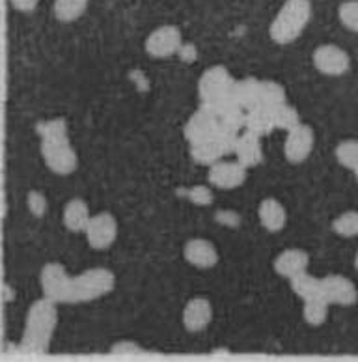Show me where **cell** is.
Wrapping results in <instances>:
<instances>
[{"label": "cell", "mask_w": 358, "mask_h": 362, "mask_svg": "<svg viewBox=\"0 0 358 362\" xmlns=\"http://www.w3.org/2000/svg\"><path fill=\"white\" fill-rule=\"evenodd\" d=\"M37 133L42 136V157L49 170L58 176H69L77 170L78 159L69 140L66 119L54 118L43 122L37 125Z\"/></svg>", "instance_id": "1"}, {"label": "cell", "mask_w": 358, "mask_h": 362, "mask_svg": "<svg viewBox=\"0 0 358 362\" xmlns=\"http://www.w3.org/2000/svg\"><path fill=\"white\" fill-rule=\"evenodd\" d=\"M56 303L47 297L36 300L28 308L25 320V332H23L21 351L42 355L49 349L52 334L58 325V308Z\"/></svg>", "instance_id": "2"}, {"label": "cell", "mask_w": 358, "mask_h": 362, "mask_svg": "<svg viewBox=\"0 0 358 362\" xmlns=\"http://www.w3.org/2000/svg\"><path fill=\"white\" fill-rule=\"evenodd\" d=\"M311 19L310 0H286L269 26L270 40L278 45L293 43Z\"/></svg>", "instance_id": "3"}, {"label": "cell", "mask_w": 358, "mask_h": 362, "mask_svg": "<svg viewBox=\"0 0 358 362\" xmlns=\"http://www.w3.org/2000/svg\"><path fill=\"white\" fill-rule=\"evenodd\" d=\"M116 276L110 269L94 267L73 276L71 303H88L114 290Z\"/></svg>", "instance_id": "4"}, {"label": "cell", "mask_w": 358, "mask_h": 362, "mask_svg": "<svg viewBox=\"0 0 358 362\" xmlns=\"http://www.w3.org/2000/svg\"><path fill=\"white\" fill-rule=\"evenodd\" d=\"M43 297L54 300L56 305H69L71 303L73 276H69L66 267L58 262L45 264L40 274Z\"/></svg>", "instance_id": "5"}, {"label": "cell", "mask_w": 358, "mask_h": 362, "mask_svg": "<svg viewBox=\"0 0 358 362\" xmlns=\"http://www.w3.org/2000/svg\"><path fill=\"white\" fill-rule=\"evenodd\" d=\"M235 78L224 66H213L202 73L198 81V95L202 103H209L234 92Z\"/></svg>", "instance_id": "6"}, {"label": "cell", "mask_w": 358, "mask_h": 362, "mask_svg": "<svg viewBox=\"0 0 358 362\" xmlns=\"http://www.w3.org/2000/svg\"><path fill=\"white\" fill-rule=\"evenodd\" d=\"M183 45L181 30L176 25L157 26L150 36L145 37V52L153 58L174 57Z\"/></svg>", "instance_id": "7"}, {"label": "cell", "mask_w": 358, "mask_h": 362, "mask_svg": "<svg viewBox=\"0 0 358 362\" xmlns=\"http://www.w3.org/2000/svg\"><path fill=\"white\" fill-rule=\"evenodd\" d=\"M311 60H314L317 71L328 75V77H340L351 68V58L347 52L334 43H325V45L317 47Z\"/></svg>", "instance_id": "8"}, {"label": "cell", "mask_w": 358, "mask_h": 362, "mask_svg": "<svg viewBox=\"0 0 358 362\" xmlns=\"http://www.w3.org/2000/svg\"><path fill=\"white\" fill-rule=\"evenodd\" d=\"M84 233H86V239H88V245L92 249H109L118 238V221H116L112 213H97V215H92L88 228H86Z\"/></svg>", "instance_id": "9"}, {"label": "cell", "mask_w": 358, "mask_h": 362, "mask_svg": "<svg viewBox=\"0 0 358 362\" xmlns=\"http://www.w3.org/2000/svg\"><path fill=\"white\" fill-rule=\"evenodd\" d=\"M316 144V135L308 124H299L297 127L287 131L286 142H284V156L290 163L299 165L310 157L311 150Z\"/></svg>", "instance_id": "10"}, {"label": "cell", "mask_w": 358, "mask_h": 362, "mask_svg": "<svg viewBox=\"0 0 358 362\" xmlns=\"http://www.w3.org/2000/svg\"><path fill=\"white\" fill-rule=\"evenodd\" d=\"M246 174H249V168L243 163L220 159L218 163L209 166L208 180L217 189L229 191V189H237V187L243 185L244 180H246Z\"/></svg>", "instance_id": "11"}, {"label": "cell", "mask_w": 358, "mask_h": 362, "mask_svg": "<svg viewBox=\"0 0 358 362\" xmlns=\"http://www.w3.org/2000/svg\"><path fill=\"white\" fill-rule=\"evenodd\" d=\"M323 280V297L336 306H353L358 300L354 282L343 274H327Z\"/></svg>", "instance_id": "12"}, {"label": "cell", "mask_w": 358, "mask_h": 362, "mask_svg": "<svg viewBox=\"0 0 358 362\" xmlns=\"http://www.w3.org/2000/svg\"><path fill=\"white\" fill-rule=\"evenodd\" d=\"M218 131V118L209 109H205L203 105H200V109L192 114L189 122L185 124L183 135L187 139L189 144L198 142V140L209 139V136L217 135Z\"/></svg>", "instance_id": "13"}, {"label": "cell", "mask_w": 358, "mask_h": 362, "mask_svg": "<svg viewBox=\"0 0 358 362\" xmlns=\"http://www.w3.org/2000/svg\"><path fill=\"white\" fill-rule=\"evenodd\" d=\"M183 256L189 264L198 267V269H211L218 264L217 249L208 239H189L183 247Z\"/></svg>", "instance_id": "14"}, {"label": "cell", "mask_w": 358, "mask_h": 362, "mask_svg": "<svg viewBox=\"0 0 358 362\" xmlns=\"http://www.w3.org/2000/svg\"><path fill=\"white\" fill-rule=\"evenodd\" d=\"M183 325L191 332H200L213 320V306L205 297H194L183 308Z\"/></svg>", "instance_id": "15"}, {"label": "cell", "mask_w": 358, "mask_h": 362, "mask_svg": "<svg viewBox=\"0 0 358 362\" xmlns=\"http://www.w3.org/2000/svg\"><path fill=\"white\" fill-rule=\"evenodd\" d=\"M229 150L226 148L220 136L213 135L209 139L198 140V142H192L191 144V157L200 165L211 166L215 163H218L220 159L228 156Z\"/></svg>", "instance_id": "16"}, {"label": "cell", "mask_w": 358, "mask_h": 362, "mask_svg": "<svg viewBox=\"0 0 358 362\" xmlns=\"http://www.w3.org/2000/svg\"><path fill=\"white\" fill-rule=\"evenodd\" d=\"M308 265H310V256L302 249L282 250L275 259V271L287 280L308 271Z\"/></svg>", "instance_id": "17"}, {"label": "cell", "mask_w": 358, "mask_h": 362, "mask_svg": "<svg viewBox=\"0 0 358 362\" xmlns=\"http://www.w3.org/2000/svg\"><path fill=\"white\" fill-rule=\"evenodd\" d=\"M235 157L239 163H243L246 168L260 166L263 163V150H261V136L243 131L235 144Z\"/></svg>", "instance_id": "18"}, {"label": "cell", "mask_w": 358, "mask_h": 362, "mask_svg": "<svg viewBox=\"0 0 358 362\" xmlns=\"http://www.w3.org/2000/svg\"><path fill=\"white\" fill-rule=\"evenodd\" d=\"M258 215H260L263 228L269 230V232H280L286 226V207L282 206V202H278L276 198H265L263 202L260 204V207H258Z\"/></svg>", "instance_id": "19"}, {"label": "cell", "mask_w": 358, "mask_h": 362, "mask_svg": "<svg viewBox=\"0 0 358 362\" xmlns=\"http://www.w3.org/2000/svg\"><path fill=\"white\" fill-rule=\"evenodd\" d=\"M90 218V207L83 198H73L64 207V224L69 232H86Z\"/></svg>", "instance_id": "20"}, {"label": "cell", "mask_w": 358, "mask_h": 362, "mask_svg": "<svg viewBox=\"0 0 358 362\" xmlns=\"http://www.w3.org/2000/svg\"><path fill=\"white\" fill-rule=\"evenodd\" d=\"M260 88L261 81L254 77L241 78V81H235L234 86V98L244 110L254 109L260 105Z\"/></svg>", "instance_id": "21"}, {"label": "cell", "mask_w": 358, "mask_h": 362, "mask_svg": "<svg viewBox=\"0 0 358 362\" xmlns=\"http://www.w3.org/2000/svg\"><path fill=\"white\" fill-rule=\"evenodd\" d=\"M275 129L273 118H270V109L267 107H254V109L246 110L244 114V131H250L258 136L269 135L270 131Z\"/></svg>", "instance_id": "22"}, {"label": "cell", "mask_w": 358, "mask_h": 362, "mask_svg": "<svg viewBox=\"0 0 358 362\" xmlns=\"http://www.w3.org/2000/svg\"><path fill=\"white\" fill-rule=\"evenodd\" d=\"M290 282L293 293H295L297 297H301L302 300L314 299V297H323V280L314 276V274H310L308 271L293 276Z\"/></svg>", "instance_id": "23"}, {"label": "cell", "mask_w": 358, "mask_h": 362, "mask_svg": "<svg viewBox=\"0 0 358 362\" xmlns=\"http://www.w3.org/2000/svg\"><path fill=\"white\" fill-rule=\"evenodd\" d=\"M328 308H330V303H328L325 297H314V299L304 300L302 317H304V321H306L308 325L319 327L327 321Z\"/></svg>", "instance_id": "24"}, {"label": "cell", "mask_w": 358, "mask_h": 362, "mask_svg": "<svg viewBox=\"0 0 358 362\" xmlns=\"http://www.w3.org/2000/svg\"><path fill=\"white\" fill-rule=\"evenodd\" d=\"M90 0H54V16L58 21L73 23L88 10Z\"/></svg>", "instance_id": "25"}, {"label": "cell", "mask_w": 358, "mask_h": 362, "mask_svg": "<svg viewBox=\"0 0 358 362\" xmlns=\"http://www.w3.org/2000/svg\"><path fill=\"white\" fill-rule=\"evenodd\" d=\"M270 118H273L275 129L290 131L301 124V116H299L295 107L287 105V101L286 103L278 105V107H275V109H270Z\"/></svg>", "instance_id": "26"}, {"label": "cell", "mask_w": 358, "mask_h": 362, "mask_svg": "<svg viewBox=\"0 0 358 362\" xmlns=\"http://www.w3.org/2000/svg\"><path fill=\"white\" fill-rule=\"evenodd\" d=\"M286 103V88L276 81H261L260 105L267 109H275L278 105Z\"/></svg>", "instance_id": "27"}, {"label": "cell", "mask_w": 358, "mask_h": 362, "mask_svg": "<svg viewBox=\"0 0 358 362\" xmlns=\"http://www.w3.org/2000/svg\"><path fill=\"white\" fill-rule=\"evenodd\" d=\"M336 159L338 163L343 166V168H347V170L354 172L358 168V140H342L340 144L336 146Z\"/></svg>", "instance_id": "28"}, {"label": "cell", "mask_w": 358, "mask_h": 362, "mask_svg": "<svg viewBox=\"0 0 358 362\" xmlns=\"http://www.w3.org/2000/svg\"><path fill=\"white\" fill-rule=\"evenodd\" d=\"M333 230L342 238H357L358 235V211H345L334 218Z\"/></svg>", "instance_id": "29"}, {"label": "cell", "mask_w": 358, "mask_h": 362, "mask_svg": "<svg viewBox=\"0 0 358 362\" xmlns=\"http://www.w3.org/2000/svg\"><path fill=\"white\" fill-rule=\"evenodd\" d=\"M338 17L347 30L358 34V0H345L338 8Z\"/></svg>", "instance_id": "30"}, {"label": "cell", "mask_w": 358, "mask_h": 362, "mask_svg": "<svg viewBox=\"0 0 358 362\" xmlns=\"http://www.w3.org/2000/svg\"><path fill=\"white\" fill-rule=\"evenodd\" d=\"M26 204H28V209H30L32 215H36V217H43L45 211H47V198L43 197L42 192H37V191L28 192Z\"/></svg>", "instance_id": "31"}, {"label": "cell", "mask_w": 358, "mask_h": 362, "mask_svg": "<svg viewBox=\"0 0 358 362\" xmlns=\"http://www.w3.org/2000/svg\"><path fill=\"white\" fill-rule=\"evenodd\" d=\"M189 197H191L192 202L200 204V206H205V204L213 202V194L209 191L208 187H194L191 192H189Z\"/></svg>", "instance_id": "32"}, {"label": "cell", "mask_w": 358, "mask_h": 362, "mask_svg": "<svg viewBox=\"0 0 358 362\" xmlns=\"http://www.w3.org/2000/svg\"><path fill=\"white\" fill-rule=\"evenodd\" d=\"M112 353L114 355H136V353H142V349L135 341H118L112 347Z\"/></svg>", "instance_id": "33"}, {"label": "cell", "mask_w": 358, "mask_h": 362, "mask_svg": "<svg viewBox=\"0 0 358 362\" xmlns=\"http://www.w3.org/2000/svg\"><path fill=\"white\" fill-rule=\"evenodd\" d=\"M10 4L13 10L23 11V13H30V11L36 10L40 0H10Z\"/></svg>", "instance_id": "34"}, {"label": "cell", "mask_w": 358, "mask_h": 362, "mask_svg": "<svg viewBox=\"0 0 358 362\" xmlns=\"http://www.w3.org/2000/svg\"><path fill=\"white\" fill-rule=\"evenodd\" d=\"M4 291H6V300H11V290H10V286L6 284V286H4Z\"/></svg>", "instance_id": "35"}, {"label": "cell", "mask_w": 358, "mask_h": 362, "mask_svg": "<svg viewBox=\"0 0 358 362\" xmlns=\"http://www.w3.org/2000/svg\"><path fill=\"white\" fill-rule=\"evenodd\" d=\"M354 269L358 271V250H357V254H354Z\"/></svg>", "instance_id": "36"}, {"label": "cell", "mask_w": 358, "mask_h": 362, "mask_svg": "<svg viewBox=\"0 0 358 362\" xmlns=\"http://www.w3.org/2000/svg\"><path fill=\"white\" fill-rule=\"evenodd\" d=\"M353 174H354V177H357V183H358V168L353 172Z\"/></svg>", "instance_id": "37"}]
</instances>
